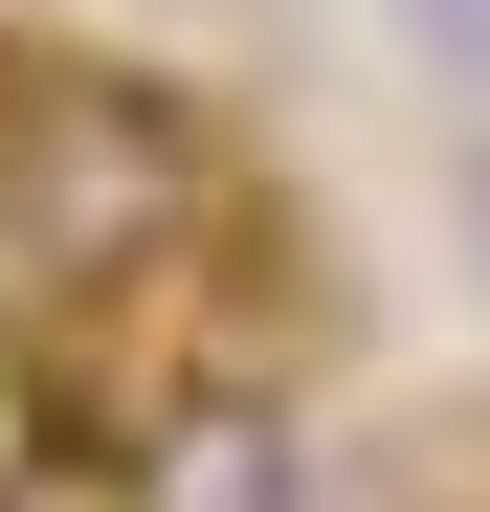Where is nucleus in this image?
I'll use <instances>...</instances> for the list:
<instances>
[{"label": "nucleus", "mask_w": 490, "mask_h": 512, "mask_svg": "<svg viewBox=\"0 0 490 512\" xmlns=\"http://www.w3.org/2000/svg\"><path fill=\"white\" fill-rule=\"evenodd\" d=\"M201 112L179 90H134V67H23L0 90V245L67 290H134V268H179V223H201Z\"/></svg>", "instance_id": "nucleus-1"}, {"label": "nucleus", "mask_w": 490, "mask_h": 512, "mask_svg": "<svg viewBox=\"0 0 490 512\" xmlns=\"http://www.w3.org/2000/svg\"><path fill=\"white\" fill-rule=\"evenodd\" d=\"M134 512H312V446L245 379H179V401L134 423Z\"/></svg>", "instance_id": "nucleus-2"}, {"label": "nucleus", "mask_w": 490, "mask_h": 512, "mask_svg": "<svg viewBox=\"0 0 490 512\" xmlns=\"http://www.w3.org/2000/svg\"><path fill=\"white\" fill-rule=\"evenodd\" d=\"M379 23L424 45V90H468V112H490V0H379Z\"/></svg>", "instance_id": "nucleus-3"}, {"label": "nucleus", "mask_w": 490, "mask_h": 512, "mask_svg": "<svg viewBox=\"0 0 490 512\" xmlns=\"http://www.w3.org/2000/svg\"><path fill=\"white\" fill-rule=\"evenodd\" d=\"M446 223H468V268H490V112H468V156H446Z\"/></svg>", "instance_id": "nucleus-4"}]
</instances>
